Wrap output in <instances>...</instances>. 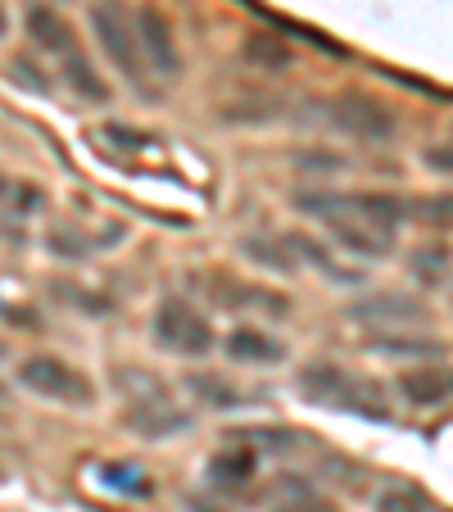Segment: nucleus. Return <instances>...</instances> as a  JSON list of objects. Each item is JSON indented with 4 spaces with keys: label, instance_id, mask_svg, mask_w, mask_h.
<instances>
[{
    "label": "nucleus",
    "instance_id": "nucleus-1",
    "mask_svg": "<svg viewBox=\"0 0 453 512\" xmlns=\"http://www.w3.org/2000/svg\"><path fill=\"white\" fill-rule=\"evenodd\" d=\"M295 209L318 218L354 259H390L399 227L408 223L404 200L386 191H299Z\"/></svg>",
    "mask_w": 453,
    "mask_h": 512
},
{
    "label": "nucleus",
    "instance_id": "nucleus-2",
    "mask_svg": "<svg viewBox=\"0 0 453 512\" xmlns=\"http://www.w3.org/2000/svg\"><path fill=\"white\" fill-rule=\"evenodd\" d=\"M295 386H299V395L318 408L354 413V417H367V422H386L390 417L381 381H367V377H358V372L336 368V363H309V368L295 377Z\"/></svg>",
    "mask_w": 453,
    "mask_h": 512
},
{
    "label": "nucleus",
    "instance_id": "nucleus-3",
    "mask_svg": "<svg viewBox=\"0 0 453 512\" xmlns=\"http://www.w3.org/2000/svg\"><path fill=\"white\" fill-rule=\"evenodd\" d=\"M91 37L96 46L109 55V64L123 73V82L136 91V96L155 100V82H150V68L141 59V46H136V28H132V14L118 5V0H96L91 5Z\"/></svg>",
    "mask_w": 453,
    "mask_h": 512
},
{
    "label": "nucleus",
    "instance_id": "nucleus-4",
    "mask_svg": "<svg viewBox=\"0 0 453 512\" xmlns=\"http://www.w3.org/2000/svg\"><path fill=\"white\" fill-rule=\"evenodd\" d=\"M19 386L32 390L37 399H50V404L64 408H91L96 404V386L82 368H73L68 358L55 354H32L19 363Z\"/></svg>",
    "mask_w": 453,
    "mask_h": 512
},
{
    "label": "nucleus",
    "instance_id": "nucleus-5",
    "mask_svg": "<svg viewBox=\"0 0 453 512\" xmlns=\"http://www.w3.org/2000/svg\"><path fill=\"white\" fill-rule=\"evenodd\" d=\"M150 336H155L159 349L177 358H204L218 340H213V327L191 300L182 295H164L155 309V322H150Z\"/></svg>",
    "mask_w": 453,
    "mask_h": 512
},
{
    "label": "nucleus",
    "instance_id": "nucleus-6",
    "mask_svg": "<svg viewBox=\"0 0 453 512\" xmlns=\"http://www.w3.org/2000/svg\"><path fill=\"white\" fill-rule=\"evenodd\" d=\"M132 381L141 390L136 395H127V408H123V422L132 426L136 435H145V440H173V435L191 431L195 417L186 413L182 404H177L173 395H168L159 381L141 377V372H132Z\"/></svg>",
    "mask_w": 453,
    "mask_h": 512
},
{
    "label": "nucleus",
    "instance_id": "nucleus-7",
    "mask_svg": "<svg viewBox=\"0 0 453 512\" xmlns=\"http://www.w3.org/2000/svg\"><path fill=\"white\" fill-rule=\"evenodd\" d=\"M349 322L358 327H381V331H422L431 327V304L408 290H367L363 300L349 304Z\"/></svg>",
    "mask_w": 453,
    "mask_h": 512
},
{
    "label": "nucleus",
    "instance_id": "nucleus-8",
    "mask_svg": "<svg viewBox=\"0 0 453 512\" xmlns=\"http://www.w3.org/2000/svg\"><path fill=\"white\" fill-rule=\"evenodd\" d=\"M327 123L336 127L349 141H367V145H386L395 141V114L390 105H381L376 96H363V91H349V96H336L327 105Z\"/></svg>",
    "mask_w": 453,
    "mask_h": 512
},
{
    "label": "nucleus",
    "instance_id": "nucleus-9",
    "mask_svg": "<svg viewBox=\"0 0 453 512\" xmlns=\"http://www.w3.org/2000/svg\"><path fill=\"white\" fill-rule=\"evenodd\" d=\"M132 28H136V46H141V59H145V68H150V78H159V82L182 78V50H177L173 23H168L155 5H141V10L132 14Z\"/></svg>",
    "mask_w": 453,
    "mask_h": 512
},
{
    "label": "nucleus",
    "instance_id": "nucleus-10",
    "mask_svg": "<svg viewBox=\"0 0 453 512\" xmlns=\"http://www.w3.org/2000/svg\"><path fill=\"white\" fill-rule=\"evenodd\" d=\"M23 28H28L32 46H37L46 59H55V64H64L68 55H78V50H82L78 28H73V23H68L64 14L55 10V5H28V14H23Z\"/></svg>",
    "mask_w": 453,
    "mask_h": 512
},
{
    "label": "nucleus",
    "instance_id": "nucleus-11",
    "mask_svg": "<svg viewBox=\"0 0 453 512\" xmlns=\"http://www.w3.org/2000/svg\"><path fill=\"white\" fill-rule=\"evenodd\" d=\"M399 395H404L408 408H440L453 399V368H444V363H417V368L399 372Z\"/></svg>",
    "mask_w": 453,
    "mask_h": 512
},
{
    "label": "nucleus",
    "instance_id": "nucleus-12",
    "mask_svg": "<svg viewBox=\"0 0 453 512\" xmlns=\"http://www.w3.org/2000/svg\"><path fill=\"white\" fill-rule=\"evenodd\" d=\"M222 354L232 363H241V368H277L286 358V345L263 327H232L227 340H222Z\"/></svg>",
    "mask_w": 453,
    "mask_h": 512
},
{
    "label": "nucleus",
    "instance_id": "nucleus-13",
    "mask_svg": "<svg viewBox=\"0 0 453 512\" xmlns=\"http://www.w3.org/2000/svg\"><path fill=\"white\" fill-rule=\"evenodd\" d=\"M254 472H259V454H254L250 440L227 445L209 458V481L218 485V490H245V485L254 481Z\"/></svg>",
    "mask_w": 453,
    "mask_h": 512
},
{
    "label": "nucleus",
    "instance_id": "nucleus-14",
    "mask_svg": "<svg viewBox=\"0 0 453 512\" xmlns=\"http://www.w3.org/2000/svg\"><path fill=\"white\" fill-rule=\"evenodd\" d=\"M59 82H64L68 91L78 100H91V105H109V82L100 78V68L91 64L87 50H78V55H68L64 64H55Z\"/></svg>",
    "mask_w": 453,
    "mask_h": 512
},
{
    "label": "nucleus",
    "instance_id": "nucleus-15",
    "mask_svg": "<svg viewBox=\"0 0 453 512\" xmlns=\"http://www.w3.org/2000/svg\"><path fill=\"white\" fill-rule=\"evenodd\" d=\"M367 349H372V354H386V358H417V363H426V358H440V354H444L440 340L417 336V331H408V336L381 331V336L367 340Z\"/></svg>",
    "mask_w": 453,
    "mask_h": 512
},
{
    "label": "nucleus",
    "instance_id": "nucleus-16",
    "mask_svg": "<svg viewBox=\"0 0 453 512\" xmlns=\"http://www.w3.org/2000/svg\"><path fill=\"white\" fill-rule=\"evenodd\" d=\"M241 59L245 64H254L259 73H286L295 55H290V46L281 37H272V32H254V37H245Z\"/></svg>",
    "mask_w": 453,
    "mask_h": 512
},
{
    "label": "nucleus",
    "instance_id": "nucleus-17",
    "mask_svg": "<svg viewBox=\"0 0 453 512\" xmlns=\"http://www.w3.org/2000/svg\"><path fill=\"white\" fill-rule=\"evenodd\" d=\"M186 386H191V395L200 399L204 408H218V413H227V408H241V404H245L241 390H236L232 381L213 377V372H191V377H186Z\"/></svg>",
    "mask_w": 453,
    "mask_h": 512
},
{
    "label": "nucleus",
    "instance_id": "nucleus-18",
    "mask_svg": "<svg viewBox=\"0 0 453 512\" xmlns=\"http://www.w3.org/2000/svg\"><path fill=\"white\" fill-rule=\"evenodd\" d=\"M404 213L413 223L435 227V232H453V191H435V195H417L404 200Z\"/></svg>",
    "mask_w": 453,
    "mask_h": 512
},
{
    "label": "nucleus",
    "instance_id": "nucleus-19",
    "mask_svg": "<svg viewBox=\"0 0 453 512\" xmlns=\"http://www.w3.org/2000/svg\"><path fill=\"white\" fill-rule=\"evenodd\" d=\"M0 209L14 213V218H32V213L41 209V191L28 182V177L0 173Z\"/></svg>",
    "mask_w": 453,
    "mask_h": 512
},
{
    "label": "nucleus",
    "instance_id": "nucleus-20",
    "mask_svg": "<svg viewBox=\"0 0 453 512\" xmlns=\"http://www.w3.org/2000/svg\"><path fill=\"white\" fill-rule=\"evenodd\" d=\"M245 259L259 263V268H272V272H295L299 268V259H290V254H286V236H281V241L250 236V241H245Z\"/></svg>",
    "mask_w": 453,
    "mask_h": 512
},
{
    "label": "nucleus",
    "instance_id": "nucleus-21",
    "mask_svg": "<svg viewBox=\"0 0 453 512\" xmlns=\"http://www.w3.org/2000/svg\"><path fill=\"white\" fill-rule=\"evenodd\" d=\"M449 263H453V254L444 250V245H426V250L413 254V277L417 281H440L444 272H449Z\"/></svg>",
    "mask_w": 453,
    "mask_h": 512
},
{
    "label": "nucleus",
    "instance_id": "nucleus-22",
    "mask_svg": "<svg viewBox=\"0 0 453 512\" xmlns=\"http://www.w3.org/2000/svg\"><path fill=\"white\" fill-rule=\"evenodd\" d=\"M376 512H426V503L404 485H390V490L376 494Z\"/></svg>",
    "mask_w": 453,
    "mask_h": 512
},
{
    "label": "nucleus",
    "instance_id": "nucleus-23",
    "mask_svg": "<svg viewBox=\"0 0 453 512\" xmlns=\"http://www.w3.org/2000/svg\"><path fill=\"white\" fill-rule=\"evenodd\" d=\"M50 250L59 254V259H87V241L82 236H73L68 227H59V232H50Z\"/></svg>",
    "mask_w": 453,
    "mask_h": 512
},
{
    "label": "nucleus",
    "instance_id": "nucleus-24",
    "mask_svg": "<svg viewBox=\"0 0 453 512\" xmlns=\"http://www.w3.org/2000/svg\"><path fill=\"white\" fill-rule=\"evenodd\" d=\"M272 512H336L327 499H318V494H309V490H299V494H290V499H281Z\"/></svg>",
    "mask_w": 453,
    "mask_h": 512
},
{
    "label": "nucleus",
    "instance_id": "nucleus-25",
    "mask_svg": "<svg viewBox=\"0 0 453 512\" xmlns=\"http://www.w3.org/2000/svg\"><path fill=\"white\" fill-rule=\"evenodd\" d=\"M426 168H431V173H440V177H453V141H444V145H431V150H426Z\"/></svg>",
    "mask_w": 453,
    "mask_h": 512
},
{
    "label": "nucleus",
    "instance_id": "nucleus-26",
    "mask_svg": "<svg viewBox=\"0 0 453 512\" xmlns=\"http://www.w3.org/2000/svg\"><path fill=\"white\" fill-rule=\"evenodd\" d=\"M0 37H5V14H0Z\"/></svg>",
    "mask_w": 453,
    "mask_h": 512
}]
</instances>
